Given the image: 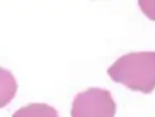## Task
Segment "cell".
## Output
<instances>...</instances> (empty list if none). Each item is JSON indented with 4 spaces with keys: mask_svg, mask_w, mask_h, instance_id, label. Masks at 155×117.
I'll list each match as a JSON object with an SVG mask.
<instances>
[{
    "mask_svg": "<svg viewBox=\"0 0 155 117\" xmlns=\"http://www.w3.org/2000/svg\"><path fill=\"white\" fill-rule=\"evenodd\" d=\"M12 117H59V113L46 103H31L16 111Z\"/></svg>",
    "mask_w": 155,
    "mask_h": 117,
    "instance_id": "4",
    "label": "cell"
},
{
    "mask_svg": "<svg viewBox=\"0 0 155 117\" xmlns=\"http://www.w3.org/2000/svg\"><path fill=\"white\" fill-rule=\"evenodd\" d=\"M138 3L143 13L155 21V1H139Z\"/></svg>",
    "mask_w": 155,
    "mask_h": 117,
    "instance_id": "5",
    "label": "cell"
},
{
    "mask_svg": "<svg viewBox=\"0 0 155 117\" xmlns=\"http://www.w3.org/2000/svg\"><path fill=\"white\" fill-rule=\"evenodd\" d=\"M116 102L110 91L90 87L75 95L71 117H115Z\"/></svg>",
    "mask_w": 155,
    "mask_h": 117,
    "instance_id": "2",
    "label": "cell"
},
{
    "mask_svg": "<svg viewBox=\"0 0 155 117\" xmlns=\"http://www.w3.org/2000/svg\"><path fill=\"white\" fill-rule=\"evenodd\" d=\"M18 83L9 70L0 67V109L6 107L15 98Z\"/></svg>",
    "mask_w": 155,
    "mask_h": 117,
    "instance_id": "3",
    "label": "cell"
},
{
    "mask_svg": "<svg viewBox=\"0 0 155 117\" xmlns=\"http://www.w3.org/2000/svg\"><path fill=\"white\" fill-rule=\"evenodd\" d=\"M113 82L130 90L150 94L155 89V52H130L117 59L107 69Z\"/></svg>",
    "mask_w": 155,
    "mask_h": 117,
    "instance_id": "1",
    "label": "cell"
}]
</instances>
